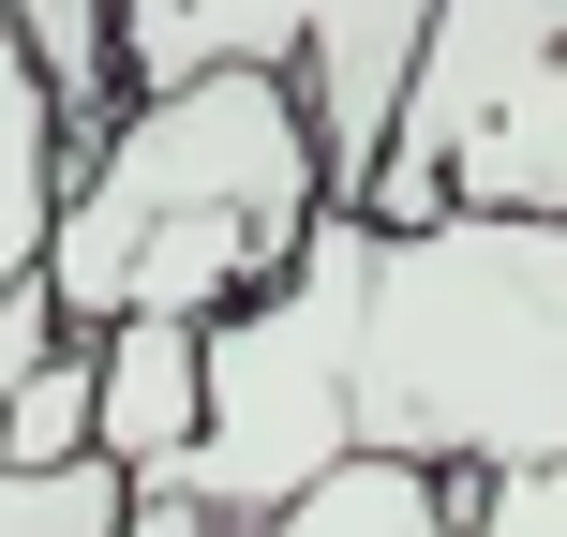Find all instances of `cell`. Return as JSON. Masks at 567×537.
<instances>
[{
	"instance_id": "1",
	"label": "cell",
	"mask_w": 567,
	"mask_h": 537,
	"mask_svg": "<svg viewBox=\"0 0 567 537\" xmlns=\"http://www.w3.org/2000/svg\"><path fill=\"white\" fill-rule=\"evenodd\" d=\"M329 463L508 478L567 463V209H313L239 313H209V419L165 493L209 523L299 508Z\"/></svg>"
},
{
	"instance_id": "2",
	"label": "cell",
	"mask_w": 567,
	"mask_h": 537,
	"mask_svg": "<svg viewBox=\"0 0 567 537\" xmlns=\"http://www.w3.org/2000/svg\"><path fill=\"white\" fill-rule=\"evenodd\" d=\"M329 209V135H313L284 60H195V75L120 90L105 135H75L45 225V313L60 329H120V313H239L255 283L313 239Z\"/></svg>"
},
{
	"instance_id": "3",
	"label": "cell",
	"mask_w": 567,
	"mask_h": 537,
	"mask_svg": "<svg viewBox=\"0 0 567 537\" xmlns=\"http://www.w3.org/2000/svg\"><path fill=\"white\" fill-rule=\"evenodd\" d=\"M343 209L433 225V209H567V0H433L373 179Z\"/></svg>"
},
{
	"instance_id": "4",
	"label": "cell",
	"mask_w": 567,
	"mask_h": 537,
	"mask_svg": "<svg viewBox=\"0 0 567 537\" xmlns=\"http://www.w3.org/2000/svg\"><path fill=\"white\" fill-rule=\"evenodd\" d=\"M433 0H120V75H195V60H284L329 135V195L373 179V135L403 105V60H419Z\"/></svg>"
},
{
	"instance_id": "5",
	"label": "cell",
	"mask_w": 567,
	"mask_h": 537,
	"mask_svg": "<svg viewBox=\"0 0 567 537\" xmlns=\"http://www.w3.org/2000/svg\"><path fill=\"white\" fill-rule=\"evenodd\" d=\"M75 343H90V448H105L135 493H165L179 448H195V419H209V329L120 313V329H75Z\"/></svg>"
},
{
	"instance_id": "6",
	"label": "cell",
	"mask_w": 567,
	"mask_h": 537,
	"mask_svg": "<svg viewBox=\"0 0 567 537\" xmlns=\"http://www.w3.org/2000/svg\"><path fill=\"white\" fill-rule=\"evenodd\" d=\"M120 537H463V493L419 478V463H329V478H313L299 508H269V523H209L195 493H135Z\"/></svg>"
},
{
	"instance_id": "7",
	"label": "cell",
	"mask_w": 567,
	"mask_h": 537,
	"mask_svg": "<svg viewBox=\"0 0 567 537\" xmlns=\"http://www.w3.org/2000/svg\"><path fill=\"white\" fill-rule=\"evenodd\" d=\"M60 179H75V120L45 105V75H30V45L0 30V299H30V269H45Z\"/></svg>"
},
{
	"instance_id": "8",
	"label": "cell",
	"mask_w": 567,
	"mask_h": 537,
	"mask_svg": "<svg viewBox=\"0 0 567 537\" xmlns=\"http://www.w3.org/2000/svg\"><path fill=\"white\" fill-rule=\"evenodd\" d=\"M120 523H135V478L105 448H75V463H16L0 448V537H120Z\"/></svg>"
},
{
	"instance_id": "9",
	"label": "cell",
	"mask_w": 567,
	"mask_h": 537,
	"mask_svg": "<svg viewBox=\"0 0 567 537\" xmlns=\"http://www.w3.org/2000/svg\"><path fill=\"white\" fill-rule=\"evenodd\" d=\"M0 448H16V463H75V448H90V343H75V329L0 389Z\"/></svg>"
},
{
	"instance_id": "10",
	"label": "cell",
	"mask_w": 567,
	"mask_h": 537,
	"mask_svg": "<svg viewBox=\"0 0 567 537\" xmlns=\"http://www.w3.org/2000/svg\"><path fill=\"white\" fill-rule=\"evenodd\" d=\"M45 343H60V313H45V283H30V299H0V389H16V373L45 359Z\"/></svg>"
}]
</instances>
